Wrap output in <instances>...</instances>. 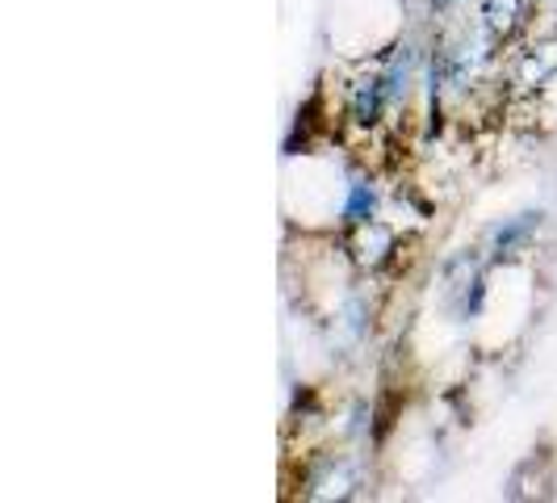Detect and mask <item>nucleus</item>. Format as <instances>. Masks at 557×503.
Segmentation results:
<instances>
[{
	"mask_svg": "<svg viewBox=\"0 0 557 503\" xmlns=\"http://www.w3.org/2000/svg\"><path fill=\"white\" fill-rule=\"evenodd\" d=\"M524 17V0H482V22L495 29V34H511Z\"/></svg>",
	"mask_w": 557,
	"mask_h": 503,
	"instance_id": "obj_1",
	"label": "nucleus"
}]
</instances>
